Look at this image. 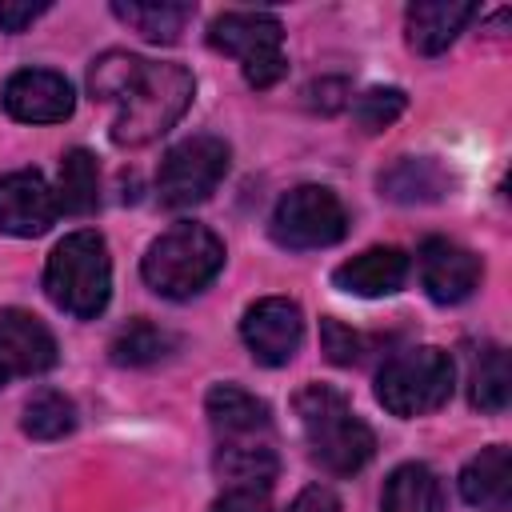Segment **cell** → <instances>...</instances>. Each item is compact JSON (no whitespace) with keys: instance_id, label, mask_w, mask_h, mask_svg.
Segmentation results:
<instances>
[{"instance_id":"31","label":"cell","mask_w":512,"mask_h":512,"mask_svg":"<svg viewBox=\"0 0 512 512\" xmlns=\"http://www.w3.org/2000/svg\"><path fill=\"white\" fill-rule=\"evenodd\" d=\"M284 512H340V500H336V492L332 488H324V484H312V488H304Z\"/></svg>"},{"instance_id":"1","label":"cell","mask_w":512,"mask_h":512,"mask_svg":"<svg viewBox=\"0 0 512 512\" xmlns=\"http://www.w3.org/2000/svg\"><path fill=\"white\" fill-rule=\"evenodd\" d=\"M296 416H300V428H304L312 460L320 468H328L332 476H352L372 460V452H376L372 428L352 412L344 392H336L332 384L300 388Z\"/></svg>"},{"instance_id":"20","label":"cell","mask_w":512,"mask_h":512,"mask_svg":"<svg viewBox=\"0 0 512 512\" xmlns=\"http://www.w3.org/2000/svg\"><path fill=\"white\" fill-rule=\"evenodd\" d=\"M380 192L396 204H428L448 192V172L428 156H404L380 176Z\"/></svg>"},{"instance_id":"30","label":"cell","mask_w":512,"mask_h":512,"mask_svg":"<svg viewBox=\"0 0 512 512\" xmlns=\"http://www.w3.org/2000/svg\"><path fill=\"white\" fill-rule=\"evenodd\" d=\"M52 4L40 0V4H16V0H0V32H24L32 20H40Z\"/></svg>"},{"instance_id":"3","label":"cell","mask_w":512,"mask_h":512,"mask_svg":"<svg viewBox=\"0 0 512 512\" xmlns=\"http://www.w3.org/2000/svg\"><path fill=\"white\" fill-rule=\"evenodd\" d=\"M224 268V240L204 224H172L164 236H156L140 260V276L156 296L188 300L204 292Z\"/></svg>"},{"instance_id":"32","label":"cell","mask_w":512,"mask_h":512,"mask_svg":"<svg viewBox=\"0 0 512 512\" xmlns=\"http://www.w3.org/2000/svg\"><path fill=\"white\" fill-rule=\"evenodd\" d=\"M212 512H268V500L264 492H224Z\"/></svg>"},{"instance_id":"29","label":"cell","mask_w":512,"mask_h":512,"mask_svg":"<svg viewBox=\"0 0 512 512\" xmlns=\"http://www.w3.org/2000/svg\"><path fill=\"white\" fill-rule=\"evenodd\" d=\"M304 100H308V108H316V112L332 116V112H340V108L348 104V80H340V76L312 80V84L304 88Z\"/></svg>"},{"instance_id":"8","label":"cell","mask_w":512,"mask_h":512,"mask_svg":"<svg viewBox=\"0 0 512 512\" xmlns=\"http://www.w3.org/2000/svg\"><path fill=\"white\" fill-rule=\"evenodd\" d=\"M228 144L220 136H188L172 144L156 172V192L164 208H192L216 192V184L228 172Z\"/></svg>"},{"instance_id":"5","label":"cell","mask_w":512,"mask_h":512,"mask_svg":"<svg viewBox=\"0 0 512 512\" xmlns=\"http://www.w3.org/2000/svg\"><path fill=\"white\" fill-rule=\"evenodd\" d=\"M452 380H456V372H452V356L444 348H432V344L404 348L380 368L376 400L392 416H424V412H436L440 404H448Z\"/></svg>"},{"instance_id":"10","label":"cell","mask_w":512,"mask_h":512,"mask_svg":"<svg viewBox=\"0 0 512 512\" xmlns=\"http://www.w3.org/2000/svg\"><path fill=\"white\" fill-rule=\"evenodd\" d=\"M0 104H4V112L12 120H24V124H60V120L72 116L76 92L52 68H20V72H12L4 80Z\"/></svg>"},{"instance_id":"25","label":"cell","mask_w":512,"mask_h":512,"mask_svg":"<svg viewBox=\"0 0 512 512\" xmlns=\"http://www.w3.org/2000/svg\"><path fill=\"white\" fill-rule=\"evenodd\" d=\"M20 424H24V432L32 440H60V436H68L76 428V404L64 392L44 388L24 404V420Z\"/></svg>"},{"instance_id":"13","label":"cell","mask_w":512,"mask_h":512,"mask_svg":"<svg viewBox=\"0 0 512 512\" xmlns=\"http://www.w3.org/2000/svg\"><path fill=\"white\" fill-rule=\"evenodd\" d=\"M56 192L40 172H8L0 176V232L8 236H44L56 224Z\"/></svg>"},{"instance_id":"21","label":"cell","mask_w":512,"mask_h":512,"mask_svg":"<svg viewBox=\"0 0 512 512\" xmlns=\"http://www.w3.org/2000/svg\"><path fill=\"white\" fill-rule=\"evenodd\" d=\"M440 476L428 464H400L384 480L380 512H440Z\"/></svg>"},{"instance_id":"16","label":"cell","mask_w":512,"mask_h":512,"mask_svg":"<svg viewBox=\"0 0 512 512\" xmlns=\"http://www.w3.org/2000/svg\"><path fill=\"white\" fill-rule=\"evenodd\" d=\"M460 496L472 508H488V512L508 508V500H512V452H508V444H488L464 464Z\"/></svg>"},{"instance_id":"27","label":"cell","mask_w":512,"mask_h":512,"mask_svg":"<svg viewBox=\"0 0 512 512\" xmlns=\"http://www.w3.org/2000/svg\"><path fill=\"white\" fill-rule=\"evenodd\" d=\"M404 104H408V96H404L400 88H368V92L356 96L352 120H356L364 132H380V128H388V124L404 112Z\"/></svg>"},{"instance_id":"6","label":"cell","mask_w":512,"mask_h":512,"mask_svg":"<svg viewBox=\"0 0 512 512\" xmlns=\"http://www.w3.org/2000/svg\"><path fill=\"white\" fill-rule=\"evenodd\" d=\"M208 44L224 56H236L252 88H272L284 72V28L272 12H220L208 24Z\"/></svg>"},{"instance_id":"15","label":"cell","mask_w":512,"mask_h":512,"mask_svg":"<svg viewBox=\"0 0 512 512\" xmlns=\"http://www.w3.org/2000/svg\"><path fill=\"white\" fill-rule=\"evenodd\" d=\"M204 408H208V420H212V428H216L220 440H256L272 424L268 404L260 396L244 392L240 384H216V388H208Z\"/></svg>"},{"instance_id":"26","label":"cell","mask_w":512,"mask_h":512,"mask_svg":"<svg viewBox=\"0 0 512 512\" xmlns=\"http://www.w3.org/2000/svg\"><path fill=\"white\" fill-rule=\"evenodd\" d=\"M140 64L144 60L132 56V52H104V56H96L92 68H88V92H92V100H120L128 92L132 76L140 72Z\"/></svg>"},{"instance_id":"12","label":"cell","mask_w":512,"mask_h":512,"mask_svg":"<svg viewBox=\"0 0 512 512\" xmlns=\"http://www.w3.org/2000/svg\"><path fill=\"white\" fill-rule=\"evenodd\" d=\"M56 364V336L24 308L0 312V384L16 376H40Z\"/></svg>"},{"instance_id":"22","label":"cell","mask_w":512,"mask_h":512,"mask_svg":"<svg viewBox=\"0 0 512 512\" xmlns=\"http://www.w3.org/2000/svg\"><path fill=\"white\" fill-rule=\"evenodd\" d=\"M100 204V168L88 148H72L60 160V180H56V208L68 216H88Z\"/></svg>"},{"instance_id":"18","label":"cell","mask_w":512,"mask_h":512,"mask_svg":"<svg viewBox=\"0 0 512 512\" xmlns=\"http://www.w3.org/2000/svg\"><path fill=\"white\" fill-rule=\"evenodd\" d=\"M212 468L228 492H268L276 480V452L264 440H224Z\"/></svg>"},{"instance_id":"9","label":"cell","mask_w":512,"mask_h":512,"mask_svg":"<svg viewBox=\"0 0 512 512\" xmlns=\"http://www.w3.org/2000/svg\"><path fill=\"white\" fill-rule=\"evenodd\" d=\"M240 336L252 352L256 364H268V368H280L296 356L300 340H304V316H300V304L288 300V296H264L256 300L244 320H240Z\"/></svg>"},{"instance_id":"28","label":"cell","mask_w":512,"mask_h":512,"mask_svg":"<svg viewBox=\"0 0 512 512\" xmlns=\"http://www.w3.org/2000/svg\"><path fill=\"white\" fill-rule=\"evenodd\" d=\"M320 340H324V352L332 364H352L360 360V336L352 328H344L340 320H324L320 324Z\"/></svg>"},{"instance_id":"23","label":"cell","mask_w":512,"mask_h":512,"mask_svg":"<svg viewBox=\"0 0 512 512\" xmlns=\"http://www.w3.org/2000/svg\"><path fill=\"white\" fill-rule=\"evenodd\" d=\"M512 396V372H508V352L500 344H484L472 356L468 372V400L480 412H504Z\"/></svg>"},{"instance_id":"2","label":"cell","mask_w":512,"mask_h":512,"mask_svg":"<svg viewBox=\"0 0 512 512\" xmlns=\"http://www.w3.org/2000/svg\"><path fill=\"white\" fill-rule=\"evenodd\" d=\"M196 80L184 64H152L144 60L132 76L128 92L116 100L120 112L112 120V144L120 148H144L156 136H164L192 104Z\"/></svg>"},{"instance_id":"24","label":"cell","mask_w":512,"mask_h":512,"mask_svg":"<svg viewBox=\"0 0 512 512\" xmlns=\"http://www.w3.org/2000/svg\"><path fill=\"white\" fill-rule=\"evenodd\" d=\"M172 348H176V336H172L168 328H160V324L144 320V316L128 320V324L112 336V344H108L112 360H116V364H124V368L156 364V360H164Z\"/></svg>"},{"instance_id":"4","label":"cell","mask_w":512,"mask_h":512,"mask_svg":"<svg viewBox=\"0 0 512 512\" xmlns=\"http://www.w3.org/2000/svg\"><path fill=\"white\" fill-rule=\"evenodd\" d=\"M44 292L56 308H64L76 320L100 316L112 296V260L104 236L92 228L68 232L48 256Z\"/></svg>"},{"instance_id":"14","label":"cell","mask_w":512,"mask_h":512,"mask_svg":"<svg viewBox=\"0 0 512 512\" xmlns=\"http://www.w3.org/2000/svg\"><path fill=\"white\" fill-rule=\"evenodd\" d=\"M408 268H412V260H408L400 248L380 244V248H364L360 256L344 260V264L332 272V284H336L340 292H352V296H364V300H372V296H392V292L404 288Z\"/></svg>"},{"instance_id":"11","label":"cell","mask_w":512,"mask_h":512,"mask_svg":"<svg viewBox=\"0 0 512 512\" xmlns=\"http://www.w3.org/2000/svg\"><path fill=\"white\" fill-rule=\"evenodd\" d=\"M416 268H420V284L424 292L436 300V304H460L476 292L484 268H480V256L468 252L464 244L456 240H424L420 252H416Z\"/></svg>"},{"instance_id":"17","label":"cell","mask_w":512,"mask_h":512,"mask_svg":"<svg viewBox=\"0 0 512 512\" xmlns=\"http://www.w3.org/2000/svg\"><path fill=\"white\" fill-rule=\"evenodd\" d=\"M472 16H476V8L472 4H460V0H420L404 16L408 44L420 56H436V52H444L464 32V24Z\"/></svg>"},{"instance_id":"19","label":"cell","mask_w":512,"mask_h":512,"mask_svg":"<svg viewBox=\"0 0 512 512\" xmlns=\"http://www.w3.org/2000/svg\"><path fill=\"white\" fill-rule=\"evenodd\" d=\"M112 16L124 20L132 32H140L152 44H176L188 20L196 16L192 4H168V0H116Z\"/></svg>"},{"instance_id":"7","label":"cell","mask_w":512,"mask_h":512,"mask_svg":"<svg viewBox=\"0 0 512 512\" xmlns=\"http://www.w3.org/2000/svg\"><path fill=\"white\" fill-rule=\"evenodd\" d=\"M268 232L280 248L292 252H308V248H328L336 240H344L348 232V212L340 204V196L324 184H300L292 192H284L272 208Z\"/></svg>"}]
</instances>
